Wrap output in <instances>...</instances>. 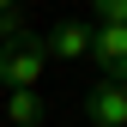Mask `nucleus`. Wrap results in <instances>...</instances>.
Segmentation results:
<instances>
[{
	"label": "nucleus",
	"instance_id": "nucleus-1",
	"mask_svg": "<svg viewBox=\"0 0 127 127\" xmlns=\"http://www.w3.org/2000/svg\"><path fill=\"white\" fill-rule=\"evenodd\" d=\"M42 67H49V55H42V36H18L0 49V85L6 91H30L42 79Z\"/></svg>",
	"mask_w": 127,
	"mask_h": 127
},
{
	"label": "nucleus",
	"instance_id": "nucleus-2",
	"mask_svg": "<svg viewBox=\"0 0 127 127\" xmlns=\"http://www.w3.org/2000/svg\"><path fill=\"white\" fill-rule=\"evenodd\" d=\"M85 115L97 127H127V91L109 85V79H97V85L85 91Z\"/></svg>",
	"mask_w": 127,
	"mask_h": 127
},
{
	"label": "nucleus",
	"instance_id": "nucleus-3",
	"mask_svg": "<svg viewBox=\"0 0 127 127\" xmlns=\"http://www.w3.org/2000/svg\"><path fill=\"white\" fill-rule=\"evenodd\" d=\"M42 55H49V61H79V55H91V24L61 18L49 36H42Z\"/></svg>",
	"mask_w": 127,
	"mask_h": 127
},
{
	"label": "nucleus",
	"instance_id": "nucleus-4",
	"mask_svg": "<svg viewBox=\"0 0 127 127\" xmlns=\"http://www.w3.org/2000/svg\"><path fill=\"white\" fill-rule=\"evenodd\" d=\"M91 61L109 73V67H121L127 61V24H97L91 30Z\"/></svg>",
	"mask_w": 127,
	"mask_h": 127
},
{
	"label": "nucleus",
	"instance_id": "nucleus-5",
	"mask_svg": "<svg viewBox=\"0 0 127 127\" xmlns=\"http://www.w3.org/2000/svg\"><path fill=\"white\" fill-rule=\"evenodd\" d=\"M42 115H49V109H42L36 91H6V121L12 127H42Z\"/></svg>",
	"mask_w": 127,
	"mask_h": 127
},
{
	"label": "nucleus",
	"instance_id": "nucleus-6",
	"mask_svg": "<svg viewBox=\"0 0 127 127\" xmlns=\"http://www.w3.org/2000/svg\"><path fill=\"white\" fill-rule=\"evenodd\" d=\"M18 36H30V30H24V12L12 6V12H0V49H6V42H18Z\"/></svg>",
	"mask_w": 127,
	"mask_h": 127
},
{
	"label": "nucleus",
	"instance_id": "nucleus-7",
	"mask_svg": "<svg viewBox=\"0 0 127 127\" xmlns=\"http://www.w3.org/2000/svg\"><path fill=\"white\" fill-rule=\"evenodd\" d=\"M103 24H127V0H91Z\"/></svg>",
	"mask_w": 127,
	"mask_h": 127
},
{
	"label": "nucleus",
	"instance_id": "nucleus-8",
	"mask_svg": "<svg viewBox=\"0 0 127 127\" xmlns=\"http://www.w3.org/2000/svg\"><path fill=\"white\" fill-rule=\"evenodd\" d=\"M103 79H109V85H121V91H127V61H121V67H109Z\"/></svg>",
	"mask_w": 127,
	"mask_h": 127
},
{
	"label": "nucleus",
	"instance_id": "nucleus-9",
	"mask_svg": "<svg viewBox=\"0 0 127 127\" xmlns=\"http://www.w3.org/2000/svg\"><path fill=\"white\" fill-rule=\"evenodd\" d=\"M0 12H12V0H0Z\"/></svg>",
	"mask_w": 127,
	"mask_h": 127
}]
</instances>
